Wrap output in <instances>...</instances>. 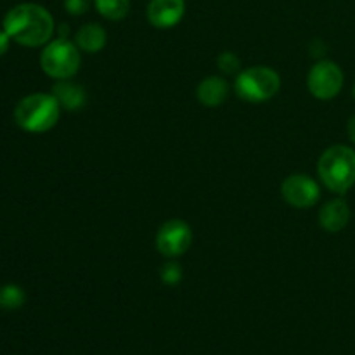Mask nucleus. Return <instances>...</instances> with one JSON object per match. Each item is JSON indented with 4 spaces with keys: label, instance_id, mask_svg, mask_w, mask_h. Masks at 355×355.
Listing matches in <instances>:
<instances>
[{
    "label": "nucleus",
    "instance_id": "nucleus-20",
    "mask_svg": "<svg viewBox=\"0 0 355 355\" xmlns=\"http://www.w3.org/2000/svg\"><path fill=\"white\" fill-rule=\"evenodd\" d=\"M347 130H349V137H350V141H352L354 144H355V114H354L352 118H350L349 127H347Z\"/></svg>",
    "mask_w": 355,
    "mask_h": 355
},
{
    "label": "nucleus",
    "instance_id": "nucleus-14",
    "mask_svg": "<svg viewBox=\"0 0 355 355\" xmlns=\"http://www.w3.org/2000/svg\"><path fill=\"white\" fill-rule=\"evenodd\" d=\"M97 10L110 21H120L130 10V0H94Z\"/></svg>",
    "mask_w": 355,
    "mask_h": 355
},
{
    "label": "nucleus",
    "instance_id": "nucleus-19",
    "mask_svg": "<svg viewBox=\"0 0 355 355\" xmlns=\"http://www.w3.org/2000/svg\"><path fill=\"white\" fill-rule=\"evenodd\" d=\"M9 44H10V37L6 33V30H0V58L9 51Z\"/></svg>",
    "mask_w": 355,
    "mask_h": 355
},
{
    "label": "nucleus",
    "instance_id": "nucleus-16",
    "mask_svg": "<svg viewBox=\"0 0 355 355\" xmlns=\"http://www.w3.org/2000/svg\"><path fill=\"white\" fill-rule=\"evenodd\" d=\"M217 62H218V68H220L224 73H229V75L238 71L239 66H241L238 55H234L232 52H224V54L218 55Z\"/></svg>",
    "mask_w": 355,
    "mask_h": 355
},
{
    "label": "nucleus",
    "instance_id": "nucleus-6",
    "mask_svg": "<svg viewBox=\"0 0 355 355\" xmlns=\"http://www.w3.org/2000/svg\"><path fill=\"white\" fill-rule=\"evenodd\" d=\"M343 87V73L338 64L331 61L318 62L309 73V90L322 101L333 99Z\"/></svg>",
    "mask_w": 355,
    "mask_h": 355
},
{
    "label": "nucleus",
    "instance_id": "nucleus-2",
    "mask_svg": "<svg viewBox=\"0 0 355 355\" xmlns=\"http://www.w3.org/2000/svg\"><path fill=\"white\" fill-rule=\"evenodd\" d=\"M61 104L52 94H31L21 99L14 110V120L31 134L47 132L58 123Z\"/></svg>",
    "mask_w": 355,
    "mask_h": 355
},
{
    "label": "nucleus",
    "instance_id": "nucleus-15",
    "mask_svg": "<svg viewBox=\"0 0 355 355\" xmlns=\"http://www.w3.org/2000/svg\"><path fill=\"white\" fill-rule=\"evenodd\" d=\"M26 295L16 284H6L0 288V309L3 311H16V309L23 307Z\"/></svg>",
    "mask_w": 355,
    "mask_h": 355
},
{
    "label": "nucleus",
    "instance_id": "nucleus-17",
    "mask_svg": "<svg viewBox=\"0 0 355 355\" xmlns=\"http://www.w3.org/2000/svg\"><path fill=\"white\" fill-rule=\"evenodd\" d=\"M180 277H182V269H180L177 263H166L162 269V279L166 284H175L179 283Z\"/></svg>",
    "mask_w": 355,
    "mask_h": 355
},
{
    "label": "nucleus",
    "instance_id": "nucleus-13",
    "mask_svg": "<svg viewBox=\"0 0 355 355\" xmlns=\"http://www.w3.org/2000/svg\"><path fill=\"white\" fill-rule=\"evenodd\" d=\"M76 45L82 51L94 54V52H99L101 49L106 45V31L99 24L89 23L85 26H82L76 33Z\"/></svg>",
    "mask_w": 355,
    "mask_h": 355
},
{
    "label": "nucleus",
    "instance_id": "nucleus-5",
    "mask_svg": "<svg viewBox=\"0 0 355 355\" xmlns=\"http://www.w3.org/2000/svg\"><path fill=\"white\" fill-rule=\"evenodd\" d=\"M281 80L274 69L257 66L243 71L236 80V94L248 103H263L279 92Z\"/></svg>",
    "mask_w": 355,
    "mask_h": 355
},
{
    "label": "nucleus",
    "instance_id": "nucleus-8",
    "mask_svg": "<svg viewBox=\"0 0 355 355\" xmlns=\"http://www.w3.org/2000/svg\"><path fill=\"white\" fill-rule=\"evenodd\" d=\"M281 193L286 203H290L295 208H311L318 203L319 196V186L314 179L309 175H302V173H295V175L288 177L283 182Z\"/></svg>",
    "mask_w": 355,
    "mask_h": 355
},
{
    "label": "nucleus",
    "instance_id": "nucleus-10",
    "mask_svg": "<svg viewBox=\"0 0 355 355\" xmlns=\"http://www.w3.org/2000/svg\"><path fill=\"white\" fill-rule=\"evenodd\" d=\"M350 220V208L343 200L328 201L319 211V222L328 232H340Z\"/></svg>",
    "mask_w": 355,
    "mask_h": 355
},
{
    "label": "nucleus",
    "instance_id": "nucleus-4",
    "mask_svg": "<svg viewBox=\"0 0 355 355\" xmlns=\"http://www.w3.org/2000/svg\"><path fill=\"white\" fill-rule=\"evenodd\" d=\"M40 66L51 78L68 80L78 71L80 52L78 45L71 44L66 38L49 42L40 55Z\"/></svg>",
    "mask_w": 355,
    "mask_h": 355
},
{
    "label": "nucleus",
    "instance_id": "nucleus-11",
    "mask_svg": "<svg viewBox=\"0 0 355 355\" xmlns=\"http://www.w3.org/2000/svg\"><path fill=\"white\" fill-rule=\"evenodd\" d=\"M229 94V85L220 76H208L198 87V99L203 106L217 107L225 101Z\"/></svg>",
    "mask_w": 355,
    "mask_h": 355
},
{
    "label": "nucleus",
    "instance_id": "nucleus-1",
    "mask_svg": "<svg viewBox=\"0 0 355 355\" xmlns=\"http://www.w3.org/2000/svg\"><path fill=\"white\" fill-rule=\"evenodd\" d=\"M3 30L16 44L38 47L51 40L54 19L51 12L38 3H19L6 14Z\"/></svg>",
    "mask_w": 355,
    "mask_h": 355
},
{
    "label": "nucleus",
    "instance_id": "nucleus-12",
    "mask_svg": "<svg viewBox=\"0 0 355 355\" xmlns=\"http://www.w3.org/2000/svg\"><path fill=\"white\" fill-rule=\"evenodd\" d=\"M52 96L58 99L61 107H66L69 111L80 110L85 106V92L80 87L73 85L68 80H59L52 89Z\"/></svg>",
    "mask_w": 355,
    "mask_h": 355
},
{
    "label": "nucleus",
    "instance_id": "nucleus-3",
    "mask_svg": "<svg viewBox=\"0 0 355 355\" xmlns=\"http://www.w3.org/2000/svg\"><path fill=\"white\" fill-rule=\"evenodd\" d=\"M319 177L333 193L343 194L355 184V151L347 146H333L319 158Z\"/></svg>",
    "mask_w": 355,
    "mask_h": 355
},
{
    "label": "nucleus",
    "instance_id": "nucleus-18",
    "mask_svg": "<svg viewBox=\"0 0 355 355\" xmlns=\"http://www.w3.org/2000/svg\"><path fill=\"white\" fill-rule=\"evenodd\" d=\"M64 9L71 16H82L90 9V0H64Z\"/></svg>",
    "mask_w": 355,
    "mask_h": 355
},
{
    "label": "nucleus",
    "instance_id": "nucleus-7",
    "mask_svg": "<svg viewBox=\"0 0 355 355\" xmlns=\"http://www.w3.org/2000/svg\"><path fill=\"white\" fill-rule=\"evenodd\" d=\"M193 243V232L184 220L173 218L163 224L156 234L158 252L165 257H179L189 250Z\"/></svg>",
    "mask_w": 355,
    "mask_h": 355
},
{
    "label": "nucleus",
    "instance_id": "nucleus-9",
    "mask_svg": "<svg viewBox=\"0 0 355 355\" xmlns=\"http://www.w3.org/2000/svg\"><path fill=\"white\" fill-rule=\"evenodd\" d=\"M186 12L184 0H151L148 6V21L155 28L166 30L180 23Z\"/></svg>",
    "mask_w": 355,
    "mask_h": 355
},
{
    "label": "nucleus",
    "instance_id": "nucleus-21",
    "mask_svg": "<svg viewBox=\"0 0 355 355\" xmlns=\"http://www.w3.org/2000/svg\"><path fill=\"white\" fill-rule=\"evenodd\" d=\"M354 96H355V87H354Z\"/></svg>",
    "mask_w": 355,
    "mask_h": 355
}]
</instances>
